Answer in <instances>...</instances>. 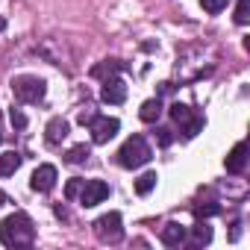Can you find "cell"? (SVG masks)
I'll return each mask as SVG.
<instances>
[{"label": "cell", "instance_id": "18", "mask_svg": "<svg viewBox=\"0 0 250 250\" xmlns=\"http://www.w3.org/2000/svg\"><path fill=\"white\" fill-rule=\"evenodd\" d=\"M115 71H121V62H118V59H109V62H103V65H97L91 74H94V77H106V80H109Z\"/></svg>", "mask_w": 250, "mask_h": 250}, {"label": "cell", "instance_id": "4", "mask_svg": "<svg viewBox=\"0 0 250 250\" xmlns=\"http://www.w3.org/2000/svg\"><path fill=\"white\" fill-rule=\"evenodd\" d=\"M94 235H97L100 241H106V244L121 241V238H124V221H121V215H118V212L100 215V218L94 221Z\"/></svg>", "mask_w": 250, "mask_h": 250}, {"label": "cell", "instance_id": "15", "mask_svg": "<svg viewBox=\"0 0 250 250\" xmlns=\"http://www.w3.org/2000/svg\"><path fill=\"white\" fill-rule=\"evenodd\" d=\"M212 241V227L206 224V221H197L194 227H191V244L194 247H203V244H209Z\"/></svg>", "mask_w": 250, "mask_h": 250}, {"label": "cell", "instance_id": "12", "mask_svg": "<svg viewBox=\"0 0 250 250\" xmlns=\"http://www.w3.org/2000/svg\"><path fill=\"white\" fill-rule=\"evenodd\" d=\"M159 115H162V100H159V97L145 100V103H142V109H139V118H142L145 124H156V121H159Z\"/></svg>", "mask_w": 250, "mask_h": 250}, {"label": "cell", "instance_id": "10", "mask_svg": "<svg viewBox=\"0 0 250 250\" xmlns=\"http://www.w3.org/2000/svg\"><path fill=\"white\" fill-rule=\"evenodd\" d=\"M227 174H241L244 171V165H247V147H244V142H238L232 150H229V156H227Z\"/></svg>", "mask_w": 250, "mask_h": 250}, {"label": "cell", "instance_id": "23", "mask_svg": "<svg viewBox=\"0 0 250 250\" xmlns=\"http://www.w3.org/2000/svg\"><path fill=\"white\" fill-rule=\"evenodd\" d=\"M9 121H12V127H18V130L27 127V115H24L21 109H12V112H9Z\"/></svg>", "mask_w": 250, "mask_h": 250}, {"label": "cell", "instance_id": "24", "mask_svg": "<svg viewBox=\"0 0 250 250\" xmlns=\"http://www.w3.org/2000/svg\"><path fill=\"white\" fill-rule=\"evenodd\" d=\"M221 206L218 203H206V206H197V218H209V215H218Z\"/></svg>", "mask_w": 250, "mask_h": 250}, {"label": "cell", "instance_id": "2", "mask_svg": "<svg viewBox=\"0 0 250 250\" xmlns=\"http://www.w3.org/2000/svg\"><path fill=\"white\" fill-rule=\"evenodd\" d=\"M150 147H147V142L142 139V136H130L127 142L121 145V150H118V165L121 168H142V165H147L150 162Z\"/></svg>", "mask_w": 250, "mask_h": 250}, {"label": "cell", "instance_id": "1", "mask_svg": "<svg viewBox=\"0 0 250 250\" xmlns=\"http://www.w3.org/2000/svg\"><path fill=\"white\" fill-rule=\"evenodd\" d=\"M33 238H36V227L30 215L24 212H15L0 224V244H6V247H30Z\"/></svg>", "mask_w": 250, "mask_h": 250}, {"label": "cell", "instance_id": "21", "mask_svg": "<svg viewBox=\"0 0 250 250\" xmlns=\"http://www.w3.org/2000/svg\"><path fill=\"white\" fill-rule=\"evenodd\" d=\"M188 115H191V109H188L186 103H174V106H171V118H174L177 124H183Z\"/></svg>", "mask_w": 250, "mask_h": 250}, {"label": "cell", "instance_id": "8", "mask_svg": "<svg viewBox=\"0 0 250 250\" xmlns=\"http://www.w3.org/2000/svg\"><path fill=\"white\" fill-rule=\"evenodd\" d=\"M30 186H33V191H50L53 186H56V168L53 165H39L36 171H33V180H30Z\"/></svg>", "mask_w": 250, "mask_h": 250}, {"label": "cell", "instance_id": "27", "mask_svg": "<svg viewBox=\"0 0 250 250\" xmlns=\"http://www.w3.org/2000/svg\"><path fill=\"white\" fill-rule=\"evenodd\" d=\"M6 203H9V197H6L3 191H0V206H6Z\"/></svg>", "mask_w": 250, "mask_h": 250}, {"label": "cell", "instance_id": "11", "mask_svg": "<svg viewBox=\"0 0 250 250\" xmlns=\"http://www.w3.org/2000/svg\"><path fill=\"white\" fill-rule=\"evenodd\" d=\"M162 241H165L168 247H180V244L186 241V227H180L177 221L165 224V227H162Z\"/></svg>", "mask_w": 250, "mask_h": 250}, {"label": "cell", "instance_id": "5", "mask_svg": "<svg viewBox=\"0 0 250 250\" xmlns=\"http://www.w3.org/2000/svg\"><path fill=\"white\" fill-rule=\"evenodd\" d=\"M109 194H112L109 183H103V180H85V183H83V191H80V203H83L85 209H91V206L103 203Z\"/></svg>", "mask_w": 250, "mask_h": 250}, {"label": "cell", "instance_id": "26", "mask_svg": "<svg viewBox=\"0 0 250 250\" xmlns=\"http://www.w3.org/2000/svg\"><path fill=\"white\" fill-rule=\"evenodd\" d=\"M94 118H97V112H94V109H83V112H80V124H83V127H85V124H91Z\"/></svg>", "mask_w": 250, "mask_h": 250}, {"label": "cell", "instance_id": "13", "mask_svg": "<svg viewBox=\"0 0 250 250\" xmlns=\"http://www.w3.org/2000/svg\"><path fill=\"white\" fill-rule=\"evenodd\" d=\"M18 168H21V153H15V150L0 153V177H12Z\"/></svg>", "mask_w": 250, "mask_h": 250}, {"label": "cell", "instance_id": "22", "mask_svg": "<svg viewBox=\"0 0 250 250\" xmlns=\"http://www.w3.org/2000/svg\"><path fill=\"white\" fill-rule=\"evenodd\" d=\"M83 183H85V180H71V183L65 186V197H68V200L80 197V191H83Z\"/></svg>", "mask_w": 250, "mask_h": 250}, {"label": "cell", "instance_id": "17", "mask_svg": "<svg viewBox=\"0 0 250 250\" xmlns=\"http://www.w3.org/2000/svg\"><path fill=\"white\" fill-rule=\"evenodd\" d=\"M156 180H159V177H156V171H147V174H142V177L136 180V191H139L142 197H145V194H150V191L156 188Z\"/></svg>", "mask_w": 250, "mask_h": 250}, {"label": "cell", "instance_id": "9", "mask_svg": "<svg viewBox=\"0 0 250 250\" xmlns=\"http://www.w3.org/2000/svg\"><path fill=\"white\" fill-rule=\"evenodd\" d=\"M68 133H71V124H68L65 118H53L47 127H44V139H47V145H62V142L68 139Z\"/></svg>", "mask_w": 250, "mask_h": 250}, {"label": "cell", "instance_id": "16", "mask_svg": "<svg viewBox=\"0 0 250 250\" xmlns=\"http://www.w3.org/2000/svg\"><path fill=\"white\" fill-rule=\"evenodd\" d=\"M88 156H91V147H88V145H74V147L65 153V162H68V165H83Z\"/></svg>", "mask_w": 250, "mask_h": 250}, {"label": "cell", "instance_id": "3", "mask_svg": "<svg viewBox=\"0 0 250 250\" xmlns=\"http://www.w3.org/2000/svg\"><path fill=\"white\" fill-rule=\"evenodd\" d=\"M12 91L21 103H39L47 91V83L42 77H15L12 80Z\"/></svg>", "mask_w": 250, "mask_h": 250}, {"label": "cell", "instance_id": "28", "mask_svg": "<svg viewBox=\"0 0 250 250\" xmlns=\"http://www.w3.org/2000/svg\"><path fill=\"white\" fill-rule=\"evenodd\" d=\"M3 30H6V18H3V15H0V33H3Z\"/></svg>", "mask_w": 250, "mask_h": 250}, {"label": "cell", "instance_id": "7", "mask_svg": "<svg viewBox=\"0 0 250 250\" xmlns=\"http://www.w3.org/2000/svg\"><path fill=\"white\" fill-rule=\"evenodd\" d=\"M100 100H103V103H112V106H118V103L127 100V85H124V80L109 77V80L103 83V88H100Z\"/></svg>", "mask_w": 250, "mask_h": 250}, {"label": "cell", "instance_id": "19", "mask_svg": "<svg viewBox=\"0 0 250 250\" xmlns=\"http://www.w3.org/2000/svg\"><path fill=\"white\" fill-rule=\"evenodd\" d=\"M250 21V0H238V6H235V24H247Z\"/></svg>", "mask_w": 250, "mask_h": 250}, {"label": "cell", "instance_id": "6", "mask_svg": "<svg viewBox=\"0 0 250 250\" xmlns=\"http://www.w3.org/2000/svg\"><path fill=\"white\" fill-rule=\"evenodd\" d=\"M88 127H91V142H94V145H106L109 139L118 136L121 121H118V118H100V115H97V118L88 124Z\"/></svg>", "mask_w": 250, "mask_h": 250}, {"label": "cell", "instance_id": "25", "mask_svg": "<svg viewBox=\"0 0 250 250\" xmlns=\"http://www.w3.org/2000/svg\"><path fill=\"white\" fill-rule=\"evenodd\" d=\"M156 139H159V145H162V147H168V145L174 142V136H171V130H168V127H159V130H156Z\"/></svg>", "mask_w": 250, "mask_h": 250}, {"label": "cell", "instance_id": "20", "mask_svg": "<svg viewBox=\"0 0 250 250\" xmlns=\"http://www.w3.org/2000/svg\"><path fill=\"white\" fill-rule=\"evenodd\" d=\"M227 3H229V0H200V6H203L209 15H218L221 9H227Z\"/></svg>", "mask_w": 250, "mask_h": 250}, {"label": "cell", "instance_id": "14", "mask_svg": "<svg viewBox=\"0 0 250 250\" xmlns=\"http://www.w3.org/2000/svg\"><path fill=\"white\" fill-rule=\"evenodd\" d=\"M203 127H206V118H203V115H194V112H191V115H188V118L183 121V139H194V136H197V133H200Z\"/></svg>", "mask_w": 250, "mask_h": 250}]
</instances>
